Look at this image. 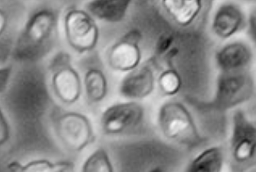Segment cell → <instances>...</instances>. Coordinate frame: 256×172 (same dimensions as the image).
I'll list each match as a JSON object with an SVG mask.
<instances>
[{"mask_svg":"<svg viewBox=\"0 0 256 172\" xmlns=\"http://www.w3.org/2000/svg\"><path fill=\"white\" fill-rule=\"evenodd\" d=\"M60 25L56 10L42 7L30 14L17 37L14 58L18 62H36L46 56L55 45Z\"/></svg>","mask_w":256,"mask_h":172,"instance_id":"1","label":"cell"},{"mask_svg":"<svg viewBox=\"0 0 256 172\" xmlns=\"http://www.w3.org/2000/svg\"><path fill=\"white\" fill-rule=\"evenodd\" d=\"M158 122L163 136L170 141L190 148L203 142L192 116L180 102L170 101L163 104L158 112Z\"/></svg>","mask_w":256,"mask_h":172,"instance_id":"2","label":"cell"},{"mask_svg":"<svg viewBox=\"0 0 256 172\" xmlns=\"http://www.w3.org/2000/svg\"><path fill=\"white\" fill-rule=\"evenodd\" d=\"M52 126L58 142L68 152H82L95 142L94 126L82 113L56 112L52 116Z\"/></svg>","mask_w":256,"mask_h":172,"instance_id":"3","label":"cell"},{"mask_svg":"<svg viewBox=\"0 0 256 172\" xmlns=\"http://www.w3.org/2000/svg\"><path fill=\"white\" fill-rule=\"evenodd\" d=\"M51 88L56 98L66 106H72L81 98L84 84L74 66L71 56L60 52L48 64Z\"/></svg>","mask_w":256,"mask_h":172,"instance_id":"4","label":"cell"},{"mask_svg":"<svg viewBox=\"0 0 256 172\" xmlns=\"http://www.w3.org/2000/svg\"><path fill=\"white\" fill-rule=\"evenodd\" d=\"M254 94V80L247 70L221 72L212 106L218 111H228L248 102Z\"/></svg>","mask_w":256,"mask_h":172,"instance_id":"5","label":"cell"},{"mask_svg":"<svg viewBox=\"0 0 256 172\" xmlns=\"http://www.w3.org/2000/svg\"><path fill=\"white\" fill-rule=\"evenodd\" d=\"M66 40L72 50L78 54L94 51L100 38V30L95 18L86 10L71 8L64 16Z\"/></svg>","mask_w":256,"mask_h":172,"instance_id":"6","label":"cell"},{"mask_svg":"<svg viewBox=\"0 0 256 172\" xmlns=\"http://www.w3.org/2000/svg\"><path fill=\"white\" fill-rule=\"evenodd\" d=\"M230 152L234 166L240 168L248 169L256 164V124L242 110L232 116Z\"/></svg>","mask_w":256,"mask_h":172,"instance_id":"7","label":"cell"},{"mask_svg":"<svg viewBox=\"0 0 256 172\" xmlns=\"http://www.w3.org/2000/svg\"><path fill=\"white\" fill-rule=\"evenodd\" d=\"M145 114L144 108L138 102L116 103L107 108L102 114V131L108 136L130 132L142 124Z\"/></svg>","mask_w":256,"mask_h":172,"instance_id":"8","label":"cell"},{"mask_svg":"<svg viewBox=\"0 0 256 172\" xmlns=\"http://www.w3.org/2000/svg\"><path fill=\"white\" fill-rule=\"evenodd\" d=\"M142 34L138 30H130L122 36L108 52V66L114 71L130 72L141 64L140 42Z\"/></svg>","mask_w":256,"mask_h":172,"instance_id":"9","label":"cell"},{"mask_svg":"<svg viewBox=\"0 0 256 172\" xmlns=\"http://www.w3.org/2000/svg\"><path fill=\"white\" fill-rule=\"evenodd\" d=\"M156 88L155 72L148 62L130 72L120 83V94L130 101H140L152 94Z\"/></svg>","mask_w":256,"mask_h":172,"instance_id":"10","label":"cell"},{"mask_svg":"<svg viewBox=\"0 0 256 172\" xmlns=\"http://www.w3.org/2000/svg\"><path fill=\"white\" fill-rule=\"evenodd\" d=\"M246 16L242 8L236 4H222L214 14L212 22L214 34L222 40H228L242 30Z\"/></svg>","mask_w":256,"mask_h":172,"instance_id":"11","label":"cell"},{"mask_svg":"<svg viewBox=\"0 0 256 172\" xmlns=\"http://www.w3.org/2000/svg\"><path fill=\"white\" fill-rule=\"evenodd\" d=\"M252 57V51L247 44L234 42L223 46L216 60L221 72H234L247 70Z\"/></svg>","mask_w":256,"mask_h":172,"instance_id":"12","label":"cell"},{"mask_svg":"<svg viewBox=\"0 0 256 172\" xmlns=\"http://www.w3.org/2000/svg\"><path fill=\"white\" fill-rule=\"evenodd\" d=\"M131 4L124 0H95L86 5V10L95 20L108 24H120L126 17Z\"/></svg>","mask_w":256,"mask_h":172,"instance_id":"13","label":"cell"},{"mask_svg":"<svg viewBox=\"0 0 256 172\" xmlns=\"http://www.w3.org/2000/svg\"><path fill=\"white\" fill-rule=\"evenodd\" d=\"M162 5L178 26L184 27L192 24L203 8V2L200 0H165Z\"/></svg>","mask_w":256,"mask_h":172,"instance_id":"14","label":"cell"},{"mask_svg":"<svg viewBox=\"0 0 256 172\" xmlns=\"http://www.w3.org/2000/svg\"><path fill=\"white\" fill-rule=\"evenodd\" d=\"M224 160L222 147L208 148L193 158L183 172H222Z\"/></svg>","mask_w":256,"mask_h":172,"instance_id":"15","label":"cell"},{"mask_svg":"<svg viewBox=\"0 0 256 172\" xmlns=\"http://www.w3.org/2000/svg\"><path fill=\"white\" fill-rule=\"evenodd\" d=\"M87 100L92 104L104 102L108 92V83L105 73L98 68H90L82 80Z\"/></svg>","mask_w":256,"mask_h":172,"instance_id":"16","label":"cell"},{"mask_svg":"<svg viewBox=\"0 0 256 172\" xmlns=\"http://www.w3.org/2000/svg\"><path fill=\"white\" fill-rule=\"evenodd\" d=\"M74 164L68 162H54L47 158H37L26 163L14 160L10 162V172H70Z\"/></svg>","mask_w":256,"mask_h":172,"instance_id":"17","label":"cell"},{"mask_svg":"<svg viewBox=\"0 0 256 172\" xmlns=\"http://www.w3.org/2000/svg\"><path fill=\"white\" fill-rule=\"evenodd\" d=\"M81 172H116L110 154L104 148L94 150L84 162Z\"/></svg>","mask_w":256,"mask_h":172,"instance_id":"18","label":"cell"},{"mask_svg":"<svg viewBox=\"0 0 256 172\" xmlns=\"http://www.w3.org/2000/svg\"><path fill=\"white\" fill-rule=\"evenodd\" d=\"M158 83L160 90L166 96H174L181 90L182 81L178 72L170 68L160 74Z\"/></svg>","mask_w":256,"mask_h":172,"instance_id":"19","label":"cell"},{"mask_svg":"<svg viewBox=\"0 0 256 172\" xmlns=\"http://www.w3.org/2000/svg\"><path fill=\"white\" fill-rule=\"evenodd\" d=\"M12 126L5 110L0 104V149L5 147L12 138Z\"/></svg>","mask_w":256,"mask_h":172,"instance_id":"20","label":"cell"},{"mask_svg":"<svg viewBox=\"0 0 256 172\" xmlns=\"http://www.w3.org/2000/svg\"><path fill=\"white\" fill-rule=\"evenodd\" d=\"M14 68L12 64L0 66V96L6 92L14 76Z\"/></svg>","mask_w":256,"mask_h":172,"instance_id":"21","label":"cell"},{"mask_svg":"<svg viewBox=\"0 0 256 172\" xmlns=\"http://www.w3.org/2000/svg\"><path fill=\"white\" fill-rule=\"evenodd\" d=\"M173 42H174V38L172 36L167 35V34L162 36L157 44L156 51L158 55H162L167 52L171 48Z\"/></svg>","mask_w":256,"mask_h":172,"instance_id":"22","label":"cell"},{"mask_svg":"<svg viewBox=\"0 0 256 172\" xmlns=\"http://www.w3.org/2000/svg\"><path fill=\"white\" fill-rule=\"evenodd\" d=\"M8 26V18L6 12L0 7V38L4 36Z\"/></svg>","mask_w":256,"mask_h":172,"instance_id":"23","label":"cell"},{"mask_svg":"<svg viewBox=\"0 0 256 172\" xmlns=\"http://www.w3.org/2000/svg\"><path fill=\"white\" fill-rule=\"evenodd\" d=\"M250 32L252 35V38H254L256 37V16L252 15L250 20Z\"/></svg>","mask_w":256,"mask_h":172,"instance_id":"24","label":"cell"},{"mask_svg":"<svg viewBox=\"0 0 256 172\" xmlns=\"http://www.w3.org/2000/svg\"><path fill=\"white\" fill-rule=\"evenodd\" d=\"M150 172H165L164 170H162L160 168H156L152 169Z\"/></svg>","mask_w":256,"mask_h":172,"instance_id":"25","label":"cell"}]
</instances>
